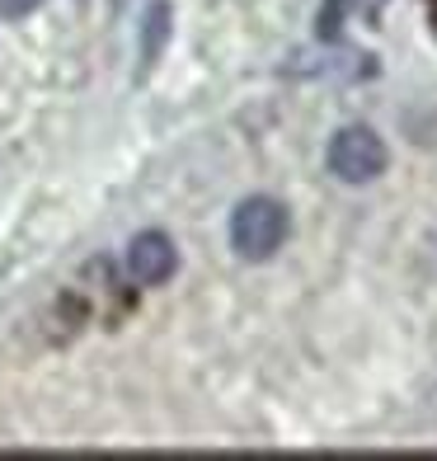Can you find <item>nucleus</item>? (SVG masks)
<instances>
[{
	"instance_id": "1",
	"label": "nucleus",
	"mask_w": 437,
	"mask_h": 461,
	"mask_svg": "<svg viewBox=\"0 0 437 461\" xmlns=\"http://www.w3.org/2000/svg\"><path fill=\"white\" fill-rule=\"evenodd\" d=\"M287 240V212L273 198H245L231 212V245L240 259H273Z\"/></svg>"
},
{
	"instance_id": "2",
	"label": "nucleus",
	"mask_w": 437,
	"mask_h": 461,
	"mask_svg": "<svg viewBox=\"0 0 437 461\" xmlns=\"http://www.w3.org/2000/svg\"><path fill=\"white\" fill-rule=\"evenodd\" d=\"M329 170H334L343 184H367L386 170V146L377 132L367 128H343L334 141H329Z\"/></svg>"
},
{
	"instance_id": "3",
	"label": "nucleus",
	"mask_w": 437,
	"mask_h": 461,
	"mask_svg": "<svg viewBox=\"0 0 437 461\" xmlns=\"http://www.w3.org/2000/svg\"><path fill=\"white\" fill-rule=\"evenodd\" d=\"M128 274L146 287H156L174 274V245L160 230H141V236L128 245Z\"/></svg>"
},
{
	"instance_id": "4",
	"label": "nucleus",
	"mask_w": 437,
	"mask_h": 461,
	"mask_svg": "<svg viewBox=\"0 0 437 461\" xmlns=\"http://www.w3.org/2000/svg\"><path fill=\"white\" fill-rule=\"evenodd\" d=\"M165 33H170V10L160 5H151V14H146V38H141V61L151 67V61L160 57V48H165Z\"/></svg>"
},
{
	"instance_id": "5",
	"label": "nucleus",
	"mask_w": 437,
	"mask_h": 461,
	"mask_svg": "<svg viewBox=\"0 0 437 461\" xmlns=\"http://www.w3.org/2000/svg\"><path fill=\"white\" fill-rule=\"evenodd\" d=\"M343 5H348V0H325V5H320V33H325V38H339V29H343Z\"/></svg>"
},
{
	"instance_id": "6",
	"label": "nucleus",
	"mask_w": 437,
	"mask_h": 461,
	"mask_svg": "<svg viewBox=\"0 0 437 461\" xmlns=\"http://www.w3.org/2000/svg\"><path fill=\"white\" fill-rule=\"evenodd\" d=\"M43 0H0V14L5 19H24V14H33Z\"/></svg>"
},
{
	"instance_id": "7",
	"label": "nucleus",
	"mask_w": 437,
	"mask_h": 461,
	"mask_svg": "<svg viewBox=\"0 0 437 461\" xmlns=\"http://www.w3.org/2000/svg\"><path fill=\"white\" fill-rule=\"evenodd\" d=\"M352 5H358V10H367V14H377V10L386 5V0H352Z\"/></svg>"
},
{
	"instance_id": "8",
	"label": "nucleus",
	"mask_w": 437,
	"mask_h": 461,
	"mask_svg": "<svg viewBox=\"0 0 437 461\" xmlns=\"http://www.w3.org/2000/svg\"><path fill=\"white\" fill-rule=\"evenodd\" d=\"M433 14H437V0H433Z\"/></svg>"
}]
</instances>
